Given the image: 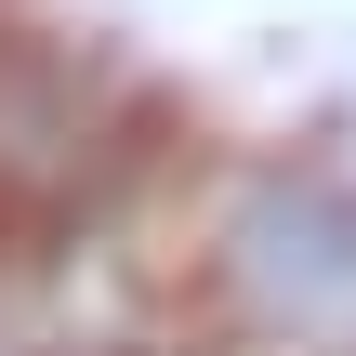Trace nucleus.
I'll list each match as a JSON object with an SVG mask.
<instances>
[{
    "label": "nucleus",
    "mask_w": 356,
    "mask_h": 356,
    "mask_svg": "<svg viewBox=\"0 0 356 356\" xmlns=\"http://www.w3.org/2000/svg\"><path fill=\"white\" fill-rule=\"evenodd\" d=\"M238 277L277 304V317H356V198L343 185H264L251 211H238Z\"/></svg>",
    "instance_id": "nucleus-1"
}]
</instances>
